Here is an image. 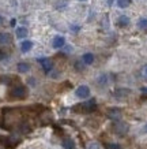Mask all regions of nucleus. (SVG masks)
Returning a JSON list of instances; mask_svg holds the SVG:
<instances>
[{"instance_id": "9d476101", "label": "nucleus", "mask_w": 147, "mask_h": 149, "mask_svg": "<svg viewBox=\"0 0 147 149\" xmlns=\"http://www.w3.org/2000/svg\"><path fill=\"white\" fill-rule=\"evenodd\" d=\"M82 62L85 64H93L94 63V55L91 52H86L83 56H82Z\"/></svg>"}, {"instance_id": "1a4fd4ad", "label": "nucleus", "mask_w": 147, "mask_h": 149, "mask_svg": "<svg viewBox=\"0 0 147 149\" xmlns=\"http://www.w3.org/2000/svg\"><path fill=\"white\" fill-rule=\"evenodd\" d=\"M129 22H131V21H129V18L127 17V15H121L120 18L117 19V26L119 27H127L129 25Z\"/></svg>"}, {"instance_id": "7ed1b4c3", "label": "nucleus", "mask_w": 147, "mask_h": 149, "mask_svg": "<svg viewBox=\"0 0 147 149\" xmlns=\"http://www.w3.org/2000/svg\"><path fill=\"white\" fill-rule=\"evenodd\" d=\"M113 131L119 134V136H124L125 133L128 131V125L124 122H120V120H117V122L113 123Z\"/></svg>"}, {"instance_id": "0eeeda50", "label": "nucleus", "mask_w": 147, "mask_h": 149, "mask_svg": "<svg viewBox=\"0 0 147 149\" xmlns=\"http://www.w3.org/2000/svg\"><path fill=\"white\" fill-rule=\"evenodd\" d=\"M66 45V38L63 36H56L53 37V40H52V47H53L55 49H60V48H64Z\"/></svg>"}, {"instance_id": "5701e85b", "label": "nucleus", "mask_w": 147, "mask_h": 149, "mask_svg": "<svg viewBox=\"0 0 147 149\" xmlns=\"http://www.w3.org/2000/svg\"><path fill=\"white\" fill-rule=\"evenodd\" d=\"M3 59H6V54H4V52H3L1 49H0V62H1Z\"/></svg>"}, {"instance_id": "20e7f679", "label": "nucleus", "mask_w": 147, "mask_h": 149, "mask_svg": "<svg viewBox=\"0 0 147 149\" xmlns=\"http://www.w3.org/2000/svg\"><path fill=\"white\" fill-rule=\"evenodd\" d=\"M75 96L78 99H87L90 96V88L87 85H80L76 88Z\"/></svg>"}, {"instance_id": "f3484780", "label": "nucleus", "mask_w": 147, "mask_h": 149, "mask_svg": "<svg viewBox=\"0 0 147 149\" xmlns=\"http://www.w3.org/2000/svg\"><path fill=\"white\" fill-rule=\"evenodd\" d=\"M115 95H116L117 97H124V96H128V95H129V91H128V89H124V88H121V89H117Z\"/></svg>"}, {"instance_id": "f257e3e1", "label": "nucleus", "mask_w": 147, "mask_h": 149, "mask_svg": "<svg viewBox=\"0 0 147 149\" xmlns=\"http://www.w3.org/2000/svg\"><path fill=\"white\" fill-rule=\"evenodd\" d=\"M95 108H97V101H95V99H90L87 100V101H85V103H80L78 104V105H75L74 107V111H76V112H80V113H87V112H93V111H95Z\"/></svg>"}, {"instance_id": "a878e982", "label": "nucleus", "mask_w": 147, "mask_h": 149, "mask_svg": "<svg viewBox=\"0 0 147 149\" xmlns=\"http://www.w3.org/2000/svg\"><path fill=\"white\" fill-rule=\"evenodd\" d=\"M15 23H17V21H15V19H11V23H10V25H11V26H15Z\"/></svg>"}, {"instance_id": "6e6552de", "label": "nucleus", "mask_w": 147, "mask_h": 149, "mask_svg": "<svg viewBox=\"0 0 147 149\" xmlns=\"http://www.w3.org/2000/svg\"><path fill=\"white\" fill-rule=\"evenodd\" d=\"M33 48V41L30 40H25L22 41V44H21V51H22L23 54H26V52H29V51Z\"/></svg>"}, {"instance_id": "6ab92c4d", "label": "nucleus", "mask_w": 147, "mask_h": 149, "mask_svg": "<svg viewBox=\"0 0 147 149\" xmlns=\"http://www.w3.org/2000/svg\"><path fill=\"white\" fill-rule=\"evenodd\" d=\"M98 84H99V85H106L108 84V77L106 75H101V77L98 78Z\"/></svg>"}, {"instance_id": "bb28decb", "label": "nucleus", "mask_w": 147, "mask_h": 149, "mask_svg": "<svg viewBox=\"0 0 147 149\" xmlns=\"http://www.w3.org/2000/svg\"><path fill=\"white\" fill-rule=\"evenodd\" d=\"M3 21H4V19H3V17H1V15H0V25H1V23H3Z\"/></svg>"}, {"instance_id": "423d86ee", "label": "nucleus", "mask_w": 147, "mask_h": 149, "mask_svg": "<svg viewBox=\"0 0 147 149\" xmlns=\"http://www.w3.org/2000/svg\"><path fill=\"white\" fill-rule=\"evenodd\" d=\"M108 118L112 119L113 122H117L121 119V109L120 108H110L108 109Z\"/></svg>"}, {"instance_id": "dca6fc26", "label": "nucleus", "mask_w": 147, "mask_h": 149, "mask_svg": "<svg viewBox=\"0 0 147 149\" xmlns=\"http://www.w3.org/2000/svg\"><path fill=\"white\" fill-rule=\"evenodd\" d=\"M131 0H117V7H120V8H127L131 6Z\"/></svg>"}, {"instance_id": "9b49d317", "label": "nucleus", "mask_w": 147, "mask_h": 149, "mask_svg": "<svg viewBox=\"0 0 147 149\" xmlns=\"http://www.w3.org/2000/svg\"><path fill=\"white\" fill-rule=\"evenodd\" d=\"M15 34H17V37H18V38H25V37L29 34V30H27V27L21 26V27H18V29H17Z\"/></svg>"}, {"instance_id": "393cba45", "label": "nucleus", "mask_w": 147, "mask_h": 149, "mask_svg": "<svg viewBox=\"0 0 147 149\" xmlns=\"http://www.w3.org/2000/svg\"><path fill=\"white\" fill-rule=\"evenodd\" d=\"M143 74H144V77H146V79H147V66L144 67V70H143Z\"/></svg>"}, {"instance_id": "ddd939ff", "label": "nucleus", "mask_w": 147, "mask_h": 149, "mask_svg": "<svg viewBox=\"0 0 147 149\" xmlns=\"http://www.w3.org/2000/svg\"><path fill=\"white\" fill-rule=\"evenodd\" d=\"M17 68H18V71H19V72L25 74V72H27L29 70H30V66H29V63H26V62H21V63H18Z\"/></svg>"}, {"instance_id": "cd10ccee", "label": "nucleus", "mask_w": 147, "mask_h": 149, "mask_svg": "<svg viewBox=\"0 0 147 149\" xmlns=\"http://www.w3.org/2000/svg\"><path fill=\"white\" fill-rule=\"evenodd\" d=\"M108 4L112 6V4H113V0H109V1H108Z\"/></svg>"}, {"instance_id": "a211bd4d", "label": "nucleus", "mask_w": 147, "mask_h": 149, "mask_svg": "<svg viewBox=\"0 0 147 149\" xmlns=\"http://www.w3.org/2000/svg\"><path fill=\"white\" fill-rule=\"evenodd\" d=\"M138 27L142 29V30H146L147 29V18H140L138 21Z\"/></svg>"}, {"instance_id": "4468645a", "label": "nucleus", "mask_w": 147, "mask_h": 149, "mask_svg": "<svg viewBox=\"0 0 147 149\" xmlns=\"http://www.w3.org/2000/svg\"><path fill=\"white\" fill-rule=\"evenodd\" d=\"M11 41V36L8 33H0V44L4 45V44H8Z\"/></svg>"}, {"instance_id": "f8f14e48", "label": "nucleus", "mask_w": 147, "mask_h": 149, "mask_svg": "<svg viewBox=\"0 0 147 149\" xmlns=\"http://www.w3.org/2000/svg\"><path fill=\"white\" fill-rule=\"evenodd\" d=\"M61 146H63V149H74L75 148V144H74V141L71 138H64L61 141Z\"/></svg>"}, {"instance_id": "39448f33", "label": "nucleus", "mask_w": 147, "mask_h": 149, "mask_svg": "<svg viewBox=\"0 0 147 149\" xmlns=\"http://www.w3.org/2000/svg\"><path fill=\"white\" fill-rule=\"evenodd\" d=\"M37 62L41 64L42 70H44L46 74L52 71V68H53V63H52V60H50V59H48V58H40V59H37Z\"/></svg>"}, {"instance_id": "aec40b11", "label": "nucleus", "mask_w": 147, "mask_h": 149, "mask_svg": "<svg viewBox=\"0 0 147 149\" xmlns=\"http://www.w3.org/2000/svg\"><path fill=\"white\" fill-rule=\"evenodd\" d=\"M87 149H101V146H99V144H97V142H90V144L87 145Z\"/></svg>"}, {"instance_id": "c85d7f7f", "label": "nucleus", "mask_w": 147, "mask_h": 149, "mask_svg": "<svg viewBox=\"0 0 147 149\" xmlns=\"http://www.w3.org/2000/svg\"><path fill=\"white\" fill-rule=\"evenodd\" d=\"M144 130H146V131H147V125H146V127H144Z\"/></svg>"}, {"instance_id": "b1692460", "label": "nucleus", "mask_w": 147, "mask_h": 149, "mask_svg": "<svg viewBox=\"0 0 147 149\" xmlns=\"http://www.w3.org/2000/svg\"><path fill=\"white\" fill-rule=\"evenodd\" d=\"M71 30H72V32H79V26H74V25H72Z\"/></svg>"}, {"instance_id": "4be33fe9", "label": "nucleus", "mask_w": 147, "mask_h": 149, "mask_svg": "<svg viewBox=\"0 0 147 149\" xmlns=\"http://www.w3.org/2000/svg\"><path fill=\"white\" fill-rule=\"evenodd\" d=\"M140 91H142V95H143V97H147V88H142Z\"/></svg>"}, {"instance_id": "c756f323", "label": "nucleus", "mask_w": 147, "mask_h": 149, "mask_svg": "<svg viewBox=\"0 0 147 149\" xmlns=\"http://www.w3.org/2000/svg\"><path fill=\"white\" fill-rule=\"evenodd\" d=\"M80 1H85V0H80Z\"/></svg>"}, {"instance_id": "412c9836", "label": "nucleus", "mask_w": 147, "mask_h": 149, "mask_svg": "<svg viewBox=\"0 0 147 149\" xmlns=\"http://www.w3.org/2000/svg\"><path fill=\"white\" fill-rule=\"evenodd\" d=\"M82 63H83V62H82ZM82 63H79V62H78V63L75 64V66H76V70H78V71H82V70H83V67H82Z\"/></svg>"}, {"instance_id": "f03ea898", "label": "nucleus", "mask_w": 147, "mask_h": 149, "mask_svg": "<svg viewBox=\"0 0 147 149\" xmlns=\"http://www.w3.org/2000/svg\"><path fill=\"white\" fill-rule=\"evenodd\" d=\"M10 96L12 99H25L27 96V89L23 85H17L10 91Z\"/></svg>"}, {"instance_id": "2eb2a0df", "label": "nucleus", "mask_w": 147, "mask_h": 149, "mask_svg": "<svg viewBox=\"0 0 147 149\" xmlns=\"http://www.w3.org/2000/svg\"><path fill=\"white\" fill-rule=\"evenodd\" d=\"M104 148L105 149H123L120 144H116V142H106L104 144Z\"/></svg>"}]
</instances>
